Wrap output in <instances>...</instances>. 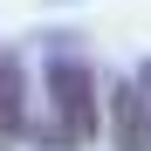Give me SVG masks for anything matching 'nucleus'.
Returning a JSON list of instances; mask_svg holds the SVG:
<instances>
[{"instance_id":"nucleus-1","label":"nucleus","mask_w":151,"mask_h":151,"mask_svg":"<svg viewBox=\"0 0 151 151\" xmlns=\"http://www.w3.org/2000/svg\"><path fill=\"white\" fill-rule=\"evenodd\" d=\"M48 103H55V144H89L96 137V76L83 62H55L48 69Z\"/></svg>"},{"instance_id":"nucleus-4","label":"nucleus","mask_w":151,"mask_h":151,"mask_svg":"<svg viewBox=\"0 0 151 151\" xmlns=\"http://www.w3.org/2000/svg\"><path fill=\"white\" fill-rule=\"evenodd\" d=\"M137 89H144V103H151V62H144V83H137Z\"/></svg>"},{"instance_id":"nucleus-2","label":"nucleus","mask_w":151,"mask_h":151,"mask_svg":"<svg viewBox=\"0 0 151 151\" xmlns=\"http://www.w3.org/2000/svg\"><path fill=\"white\" fill-rule=\"evenodd\" d=\"M110 144L117 151H151V103H144L137 83L110 89Z\"/></svg>"},{"instance_id":"nucleus-3","label":"nucleus","mask_w":151,"mask_h":151,"mask_svg":"<svg viewBox=\"0 0 151 151\" xmlns=\"http://www.w3.org/2000/svg\"><path fill=\"white\" fill-rule=\"evenodd\" d=\"M21 69H14V55H0V144H14L21 137Z\"/></svg>"}]
</instances>
